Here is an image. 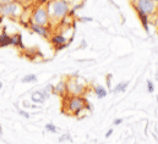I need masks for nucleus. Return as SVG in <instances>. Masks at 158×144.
Segmentation results:
<instances>
[{"label": "nucleus", "instance_id": "nucleus-1", "mask_svg": "<svg viewBox=\"0 0 158 144\" xmlns=\"http://www.w3.org/2000/svg\"><path fill=\"white\" fill-rule=\"evenodd\" d=\"M45 7L48 10L50 21L63 20L69 15V11H70V4L66 2L65 0H53Z\"/></svg>", "mask_w": 158, "mask_h": 144}, {"label": "nucleus", "instance_id": "nucleus-2", "mask_svg": "<svg viewBox=\"0 0 158 144\" xmlns=\"http://www.w3.org/2000/svg\"><path fill=\"white\" fill-rule=\"evenodd\" d=\"M65 102H64V112L69 114V115H74V116H79L82 111L86 110L87 105V100L82 97H75V95H70V97H64Z\"/></svg>", "mask_w": 158, "mask_h": 144}, {"label": "nucleus", "instance_id": "nucleus-3", "mask_svg": "<svg viewBox=\"0 0 158 144\" xmlns=\"http://www.w3.org/2000/svg\"><path fill=\"white\" fill-rule=\"evenodd\" d=\"M132 6L136 12L146 14L150 17L157 14V2H153L151 0H132Z\"/></svg>", "mask_w": 158, "mask_h": 144}, {"label": "nucleus", "instance_id": "nucleus-4", "mask_svg": "<svg viewBox=\"0 0 158 144\" xmlns=\"http://www.w3.org/2000/svg\"><path fill=\"white\" fill-rule=\"evenodd\" d=\"M21 12H22V7L16 1L6 2V4L1 5V16L15 18V17H19L21 15Z\"/></svg>", "mask_w": 158, "mask_h": 144}, {"label": "nucleus", "instance_id": "nucleus-5", "mask_svg": "<svg viewBox=\"0 0 158 144\" xmlns=\"http://www.w3.org/2000/svg\"><path fill=\"white\" fill-rule=\"evenodd\" d=\"M79 77H70L69 81H66L68 84V94L75 95V97H82V94L86 92V84L80 82Z\"/></svg>", "mask_w": 158, "mask_h": 144}, {"label": "nucleus", "instance_id": "nucleus-6", "mask_svg": "<svg viewBox=\"0 0 158 144\" xmlns=\"http://www.w3.org/2000/svg\"><path fill=\"white\" fill-rule=\"evenodd\" d=\"M32 22L40 26H48L50 23L49 14L45 6H38L37 9H35L32 14Z\"/></svg>", "mask_w": 158, "mask_h": 144}, {"label": "nucleus", "instance_id": "nucleus-7", "mask_svg": "<svg viewBox=\"0 0 158 144\" xmlns=\"http://www.w3.org/2000/svg\"><path fill=\"white\" fill-rule=\"evenodd\" d=\"M30 27H31V30H32L33 33H36V34H38V36L44 37V38H48L49 34H50V30H49L47 26L36 25V23H33V22L31 21V22H30Z\"/></svg>", "mask_w": 158, "mask_h": 144}, {"label": "nucleus", "instance_id": "nucleus-8", "mask_svg": "<svg viewBox=\"0 0 158 144\" xmlns=\"http://www.w3.org/2000/svg\"><path fill=\"white\" fill-rule=\"evenodd\" d=\"M53 94H58L60 97H66L68 95V84H66V81H60L58 82V84L54 86V90H53Z\"/></svg>", "mask_w": 158, "mask_h": 144}, {"label": "nucleus", "instance_id": "nucleus-9", "mask_svg": "<svg viewBox=\"0 0 158 144\" xmlns=\"http://www.w3.org/2000/svg\"><path fill=\"white\" fill-rule=\"evenodd\" d=\"M9 45H11V36H9V33L6 32V28L4 27L0 34V48H6Z\"/></svg>", "mask_w": 158, "mask_h": 144}, {"label": "nucleus", "instance_id": "nucleus-10", "mask_svg": "<svg viewBox=\"0 0 158 144\" xmlns=\"http://www.w3.org/2000/svg\"><path fill=\"white\" fill-rule=\"evenodd\" d=\"M11 45H14L16 48H20V49H26V45L23 44L21 33H16V34L11 37Z\"/></svg>", "mask_w": 158, "mask_h": 144}, {"label": "nucleus", "instance_id": "nucleus-11", "mask_svg": "<svg viewBox=\"0 0 158 144\" xmlns=\"http://www.w3.org/2000/svg\"><path fill=\"white\" fill-rule=\"evenodd\" d=\"M50 43H52L54 46H58V45H61V44L66 43V38H65L64 34H61V33H56V34H54V36L52 37Z\"/></svg>", "mask_w": 158, "mask_h": 144}, {"label": "nucleus", "instance_id": "nucleus-12", "mask_svg": "<svg viewBox=\"0 0 158 144\" xmlns=\"http://www.w3.org/2000/svg\"><path fill=\"white\" fill-rule=\"evenodd\" d=\"M137 16H139V18H140V21L142 23V27L146 30L147 33H150V27H148V25H150V16L146 15V14H142V12H137Z\"/></svg>", "mask_w": 158, "mask_h": 144}, {"label": "nucleus", "instance_id": "nucleus-13", "mask_svg": "<svg viewBox=\"0 0 158 144\" xmlns=\"http://www.w3.org/2000/svg\"><path fill=\"white\" fill-rule=\"evenodd\" d=\"M31 99H32V102H33L35 104H42V103L45 100V97L43 95L42 90H37V92H35V93L32 94Z\"/></svg>", "mask_w": 158, "mask_h": 144}, {"label": "nucleus", "instance_id": "nucleus-14", "mask_svg": "<svg viewBox=\"0 0 158 144\" xmlns=\"http://www.w3.org/2000/svg\"><path fill=\"white\" fill-rule=\"evenodd\" d=\"M94 94L97 95L98 99H103V98L107 97L108 92H107V89H106L104 87H102V86H97V87L94 88Z\"/></svg>", "mask_w": 158, "mask_h": 144}, {"label": "nucleus", "instance_id": "nucleus-15", "mask_svg": "<svg viewBox=\"0 0 158 144\" xmlns=\"http://www.w3.org/2000/svg\"><path fill=\"white\" fill-rule=\"evenodd\" d=\"M127 87H129V81H123V82L118 83V84L114 87L113 92H114V93H123V92L126 90Z\"/></svg>", "mask_w": 158, "mask_h": 144}, {"label": "nucleus", "instance_id": "nucleus-16", "mask_svg": "<svg viewBox=\"0 0 158 144\" xmlns=\"http://www.w3.org/2000/svg\"><path fill=\"white\" fill-rule=\"evenodd\" d=\"M36 81H37V76L33 74V73L26 74V76H23L22 79H21L22 83H33V82H36Z\"/></svg>", "mask_w": 158, "mask_h": 144}, {"label": "nucleus", "instance_id": "nucleus-17", "mask_svg": "<svg viewBox=\"0 0 158 144\" xmlns=\"http://www.w3.org/2000/svg\"><path fill=\"white\" fill-rule=\"evenodd\" d=\"M53 90H54V86H53V84H48V86L44 87V89L42 90V93H43V95H44L45 99H47V98L50 97V93H53Z\"/></svg>", "mask_w": 158, "mask_h": 144}, {"label": "nucleus", "instance_id": "nucleus-18", "mask_svg": "<svg viewBox=\"0 0 158 144\" xmlns=\"http://www.w3.org/2000/svg\"><path fill=\"white\" fill-rule=\"evenodd\" d=\"M45 130L48 132H50V133H58V127L55 125H53V123H47L45 125Z\"/></svg>", "mask_w": 158, "mask_h": 144}, {"label": "nucleus", "instance_id": "nucleus-19", "mask_svg": "<svg viewBox=\"0 0 158 144\" xmlns=\"http://www.w3.org/2000/svg\"><path fill=\"white\" fill-rule=\"evenodd\" d=\"M73 142V137H71V134L70 133H64V134H61L60 137H59V142Z\"/></svg>", "mask_w": 158, "mask_h": 144}, {"label": "nucleus", "instance_id": "nucleus-20", "mask_svg": "<svg viewBox=\"0 0 158 144\" xmlns=\"http://www.w3.org/2000/svg\"><path fill=\"white\" fill-rule=\"evenodd\" d=\"M146 86H147V92L148 93H153L155 92V84H153V82L152 81H147L146 82Z\"/></svg>", "mask_w": 158, "mask_h": 144}, {"label": "nucleus", "instance_id": "nucleus-21", "mask_svg": "<svg viewBox=\"0 0 158 144\" xmlns=\"http://www.w3.org/2000/svg\"><path fill=\"white\" fill-rule=\"evenodd\" d=\"M17 112H19V115H21V116H22V117H25V118H30V116H31L28 112H26V111H25V110H22V109H19V110H17Z\"/></svg>", "mask_w": 158, "mask_h": 144}, {"label": "nucleus", "instance_id": "nucleus-22", "mask_svg": "<svg viewBox=\"0 0 158 144\" xmlns=\"http://www.w3.org/2000/svg\"><path fill=\"white\" fill-rule=\"evenodd\" d=\"M68 46H70V44L66 42V43H64V44H61V45L55 46V50H56V51H59V50H63V49H65V48H68Z\"/></svg>", "mask_w": 158, "mask_h": 144}, {"label": "nucleus", "instance_id": "nucleus-23", "mask_svg": "<svg viewBox=\"0 0 158 144\" xmlns=\"http://www.w3.org/2000/svg\"><path fill=\"white\" fill-rule=\"evenodd\" d=\"M80 22H92V17H87V16H82L79 18Z\"/></svg>", "mask_w": 158, "mask_h": 144}, {"label": "nucleus", "instance_id": "nucleus-24", "mask_svg": "<svg viewBox=\"0 0 158 144\" xmlns=\"http://www.w3.org/2000/svg\"><path fill=\"white\" fill-rule=\"evenodd\" d=\"M110 79H112V73H109V74L107 76V86H108L109 89H110Z\"/></svg>", "mask_w": 158, "mask_h": 144}, {"label": "nucleus", "instance_id": "nucleus-25", "mask_svg": "<svg viewBox=\"0 0 158 144\" xmlns=\"http://www.w3.org/2000/svg\"><path fill=\"white\" fill-rule=\"evenodd\" d=\"M121 122H123V120H121V118H115V120L113 121V125H114V126H118V125H120Z\"/></svg>", "mask_w": 158, "mask_h": 144}, {"label": "nucleus", "instance_id": "nucleus-26", "mask_svg": "<svg viewBox=\"0 0 158 144\" xmlns=\"http://www.w3.org/2000/svg\"><path fill=\"white\" fill-rule=\"evenodd\" d=\"M112 134H113V130H108V132L106 133V138H109Z\"/></svg>", "mask_w": 158, "mask_h": 144}, {"label": "nucleus", "instance_id": "nucleus-27", "mask_svg": "<svg viewBox=\"0 0 158 144\" xmlns=\"http://www.w3.org/2000/svg\"><path fill=\"white\" fill-rule=\"evenodd\" d=\"M87 46V43H86V40L83 39L82 42H81V48H86Z\"/></svg>", "mask_w": 158, "mask_h": 144}, {"label": "nucleus", "instance_id": "nucleus-28", "mask_svg": "<svg viewBox=\"0 0 158 144\" xmlns=\"http://www.w3.org/2000/svg\"><path fill=\"white\" fill-rule=\"evenodd\" d=\"M22 105H23V106H25V108H31V105H30V104H28V103H27V102H22Z\"/></svg>", "mask_w": 158, "mask_h": 144}, {"label": "nucleus", "instance_id": "nucleus-29", "mask_svg": "<svg viewBox=\"0 0 158 144\" xmlns=\"http://www.w3.org/2000/svg\"><path fill=\"white\" fill-rule=\"evenodd\" d=\"M11 1H15V0H0L1 4H6V2H11Z\"/></svg>", "mask_w": 158, "mask_h": 144}, {"label": "nucleus", "instance_id": "nucleus-30", "mask_svg": "<svg viewBox=\"0 0 158 144\" xmlns=\"http://www.w3.org/2000/svg\"><path fill=\"white\" fill-rule=\"evenodd\" d=\"M31 108H32V109H37V105H36V104H33V105H31Z\"/></svg>", "mask_w": 158, "mask_h": 144}, {"label": "nucleus", "instance_id": "nucleus-31", "mask_svg": "<svg viewBox=\"0 0 158 144\" xmlns=\"http://www.w3.org/2000/svg\"><path fill=\"white\" fill-rule=\"evenodd\" d=\"M0 134H2V127L0 126Z\"/></svg>", "mask_w": 158, "mask_h": 144}, {"label": "nucleus", "instance_id": "nucleus-32", "mask_svg": "<svg viewBox=\"0 0 158 144\" xmlns=\"http://www.w3.org/2000/svg\"><path fill=\"white\" fill-rule=\"evenodd\" d=\"M1 5H2V4L0 2V16H1Z\"/></svg>", "mask_w": 158, "mask_h": 144}, {"label": "nucleus", "instance_id": "nucleus-33", "mask_svg": "<svg viewBox=\"0 0 158 144\" xmlns=\"http://www.w3.org/2000/svg\"><path fill=\"white\" fill-rule=\"evenodd\" d=\"M1 88H2V82L0 81V89H1Z\"/></svg>", "mask_w": 158, "mask_h": 144}, {"label": "nucleus", "instance_id": "nucleus-34", "mask_svg": "<svg viewBox=\"0 0 158 144\" xmlns=\"http://www.w3.org/2000/svg\"><path fill=\"white\" fill-rule=\"evenodd\" d=\"M151 1H153V2H157L158 0H151Z\"/></svg>", "mask_w": 158, "mask_h": 144}, {"label": "nucleus", "instance_id": "nucleus-35", "mask_svg": "<svg viewBox=\"0 0 158 144\" xmlns=\"http://www.w3.org/2000/svg\"><path fill=\"white\" fill-rule=\"evenodd\" d=\"M47 1H53V0H47Z\"/></svg>", "mask_w": 158, "mask_h": 144}]
</instances>
